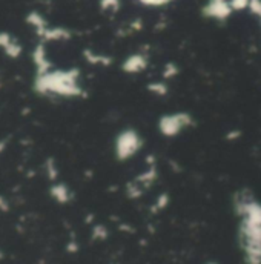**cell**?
Wrapping results in <instances>:
<instances>
[{"instance_id":"7","label":"cell","mask_w":261,"mask_h":264,"mask_svg":"<svg viewBox=\"0 0 261 264\" xmlns=\"http://www.w3.org/2000/svg\"><path fill=\"white\" fill-rule=\"evenodd\" d=\"M31 61H33L36 74H45L52 69V61L48 59L46 52V43L39 41L34 46V49L31 51Z\"/></svg>"},{"instance_id":"4","label":"cell","mask_w":261,"mask_h":264,"mask_svg":"<svg viewBox=\"0 0 261 264\" xmlns=\"http://www.w3.org/2000/svg\"><path fill=\"white\" fill-rule=\"evenodd\" d=\"M201 14L206 19H212L217 22H226L234 14V9L231 0H207V3L201 9Z\"/></svg>"},{"instance_id":"11","label":"cell","mask_w":261,"mask_h":264,"mask_svg":"<svg viewBox=\"0 0 261 264\" xmlns=\"http://www.w3.org/2000/svg\"><path fill=\"white\" fill-rule=\"evenodd\" d=\"M25 22H26L28 26H31V28L34 29V33H36L37 37L49 26V23H48V20L45 19V16L40 14L39 11H29L25 16Z\"/></svg>"},{"instance_id":"14","label":"cell","mask_w":261,"mask_h":264,"mask_svg":"<svg viewBox=\"0 0 261 264\" xmlns=\"http://www.w3.org/2000/svg\"><path fill=\"white\" fill-rule=\"evenodd\" d=\"M143 29V20L141 19H134L131 22L123 26L120 31H119V36L123 37V36H131V34H135V33H140Z\"/></svg>"},{"instance_id":"12","label":"cell","mask_w":261,"mask_h":264,"mask_svg":"<svg viewBox=\"0 0 261 264\" xmlns=\"http://www.w3.org/2000/svg\"><path fill=\"white\" fill-rule=\"evenodd\" d=\"M43 169H45V175L46 178L51 182V183H56L59 182V175H60V171H59V164L56 162L54 157H48L45 163H43Z\"/></svg>"},{"instance_id":"5","label":"cell","mask_w":261,"mask_h":264,"mask_svg":"<svg viewBox=\"0 0 261 264\" xmlns=\"http://www.w3.org/2000/svg\"><path fill=\"white\" fill-rule=\"evenodd\" d=\"M0 51H2L8 59L17 60L23 54V45L20 43L19 39L14 37L11 33L0 31Z\"/></svg>"},{"instance_id":"10","label":"cell","mask_w":261,"mask_h":264,"mask_svg":"<svg viewBox=\"0 0 261 264\" xmlns=\"http://www.w3.org/2000/svg\"><path fill=\"white\" fill-rule=\"evenodd\" d=\"M81 56L85 59L86 63H89L91 66H101V68H108L114 63V59L111 56L101 54V52L92 51V49H83Z\"/></svg>"},{"instance_id":"8","label":"cell","mask_w":261,"mask_h":264,"mask_svg":"<svg viewBox=\"0 0 261 264\" xmlns=\"http://www.w3.org/2000/svg\"><path fill=\"white\" fill-rule=\"evenodd\" d=\"M72 37V33L65 26H48L43 33L39 36V40L43 43H49V41H66Z\"/></svg>"},{"instance_id":"17","label":"cell","mask_w":261,"mask_h":264,"mask_svg":"<svg viewBox=\"0 0 261 264\" xmlns=\"http://www.w3.org/2000/svg\"><path fill=\"white\" fill-rule=\"evenodd\" d=\"M124 191H126V195L129 197V198H140L143 194H144V189L135 182V180H131V182H128L126 183V187H124Z\"/></svg>"},{"instance_id":"9","label":"cell","mask_w":261,"mask_h":264,"mask_svg":"<svg viewBox=\"0 0 261 264\" xmlns=\"http://www.w3.org/2000/svg\"><path fill=\"white\" fill-rule=\"evenodd\" d=\"M49 197L59 204H68L72 200V192L66 183L56 182V183H51L49 186Z\"/></svg>"},{"instance_id":"18","label":"cell","mask_w":261,"mask_h":264,"mask_svg":"<svg viewBox=\"0 0 261 264\" xmlns=\"http://www.w3.org/2000/svg\"><path fill=\"white\" fill-rule=\"evenodd\" d=\"M169 202H171L169 194H168V192H163L161 195L157 197L155 203H154V206H152V210H154V212H159V210H163L166 206L169 204Z\"/></svg>"},{"instance_id":"1","label":"cell","mask_w":261,"mask_h":264,"mask_svg":"<svg viewBox=\"0 0 261 264\" xmlns=\"http://www.w3.org/2000/svg\"><path fill=\"white\" fill-rule=\"evenodd\" d=\"M80 76L81 72L79 68L51 69L45 74H36L33 80V91L41 97H86V91L80 83Z\"/></svg>"},{"instance_id":"28","label":"cell","mask_w":261,"mask_h":264,"mask_svg":"<svg viewBox=\"0 0 261 264\" xmlns=\"http://www.w3.org/2000/svg\"><path fill=\"white\" fill-rule=\"evenodd\" d=\"M209 264H215V263H209Z\"/></svg>"},{"instance_id":"26","label":"cell","mask_w":261,"mask_h":264,"mask_svg":"<svg viewBox=\"0 0 261 264\" xmlns=\"http://www.w3.org/2000/svg\"><path fill=\"white\" fill-rule=\"evenodd\" d=\"M5 258V252L2 250V249H0V261H2Z\"/></svg>"},{"instance_id":"2","label":"cell","mask_w":261,"mask_h":264,"mask_svg":"<svg viewBox=\"0 0 261 264\" xmlns=\"http://www.w3.org/2000/svg\"><path fill=\"white\" fill-rule=\"evenodd\" d=\"M143 147V139L135 129H123L114 142V154L119 162H128L137 155Z\"/></svg>"},{"instance_id":"20","label":"cell","mask_w":261,"mask_h":264,"mask_svg":"<svg viewBox=\"0 0 261 264\" xmlns=\"http://www.w3.org/2000/svg\"><path fill=\"white\" fill-rule=\"evenodd\" d=\"M139 2L144 6H152V8H159V6H164L169 5L174 0H139Z\"/></svg>"},{"instance_id":"24","label":"cell","mask_w":261,"mask_h":264,"mask_svg":"<svg viewBox=\"0 0 261 264\" xmlns=\"http://www.w3.org/2000/svg\"><path fill=\"white\" fill-rule=\"evenodd\" d=\"M8 209H9L8 200H5L3 195H0V210H2V212H5V210H8Z\"/></svg>"},{"instance_id":"6","label":"cell","mask_w":261,"mask_h":264,"mask_svg":"<svg viewBox=\"0 0 261 264\" xmlns=\"http://www.w3.org/2000/svg\"><path fill=\"white\" fill-rule=\"evenodd\" d=\"M149 66V56L144 52H134L121 63V71L124 74H141Z\"/></svg>"},{"instance_id":"21","label":"cell","mask_w":261,"mask_h":264,"mask_svg":"<svg viewBox=\"0 0 261 264\" xmlns=\"http://www.w3.org/2000/svg\"><path fill=\"white\" fill-rule=\"evenodd\" d=\"M92 237L94 238H100V240H104L108 237V230L104 229V226H101V224H97V226H94L92 227Z\"/></svg>"},{"instance_id":"15","label":"cell","mask_w":261,"mask_h":264,"mask_svg":"<svg viewBox=\"0 0 261 264\" xmlns=\"http://www.w3.org/2000/svg\"><path fill=\"white\" fill-rule=\"evenodd\" d=\"M99 8L101 13L116 14L121 8V0H99Z\"/></svg>"},{"instance_id":"3","label":"cell","mask_w":261,"mask_h":264,"mask_svg":"<svg viewBox=\"0 0 261 264\" xmlns=\"http://www.w3.org/2000/svg\"><path fill=\"white\" fill-rule=\"evenodd\" d=\"M194 126V119L189 112H172L161 115L159 119V131L166 139L179 137L183 131H187Z\"/></svg>"},{"instance_id":"25","label":"cell","mask_w":261,"mask_h":264,"mask_svg":"<svg viewBox=\"0 0 261 264\" xmlns=\"http://www.w3.org/2000/svg\"><path fill=\"white\" fill-rule=\"evenodd\" d=\"M6 142H2V143H0V152H3V149H5V147H6V144H5Z\"/></svg>"},{"instance_id":"23","label":"cell","mask_w":261,"mask_h":264,"mask_svg":"<svg viewBox=\"0 0 261 264\" xmlns=\"http://www.w3.org/2000/svg\"><path fill=\"white\" fill-rule=\"evenodd\" d=\"M240 137H241V131H238V129H232V131L226 132L224 139H226L227 142H235V140H238V139H240Z\"/></svg>"},{"instance_id":"19","label":"cell","mask_w":261,"mask_h":264,"mask_svg":"<svg viewBox=\"0 0 261 264\" xmlns=\"http://www.w3.org/2000/svg\"><path fill=\"white\" fill-rule=\"evenodd\" d=\"M249 2H250V0H231L234 13H241V11H244V9H247Z\"/></svg>"},{"instance_id":"22","label":"cell","mask_w":261,"mask_h":264,"mask_svg":"<svg viewBox=\"0 0 261 264\" xmlns=\"http://www.w3.org/2000/svg\"><path fill=\"white\" fill-rule=\"evenodd\" d=\"M249 11L257 17H261V0H250L249 2Z\"/></svg>"},{"instance_id":"13","label":"cell","mask_w":261,"mask_h":264,"mask_svg":"<svg viewBox=\"0 0 261 264\" xmlns=\"http://www.w3.org/2000/svg\"><path fill=\"white\" fill-rule=\"evenodd\" d=\"M146 89H148L155 97H166L169 94V84H168V81H164V80H157V81L148 83Z\"/></svg>"},{"instance_id":"16","label":"cell","mask_w":261,"mask_h":264,"mask_svg":"<svg viewBox=\"0 0 261 264\" xmlns=\"http://www.w3.org/2000/svg\"><path fill=\"white\" fill-rule=\"evenodd\" d=\"M179 74H180L179 65H177V63H174V61H168V63H166V65L163 66V71H161V80L169 81V80L175 79L177 76H179Z\"/></svg>"},{"instance_id":"27","label":"cell","mask_w":261,"mask_h":264,"mask_svg":"<svg viewBox=\"0 0 261 264\" xmlns=\"http://www.w3.org/2000/svg\"><path fill=\"white\" fill-rule=\"evenodd\" d=\"M258 20H260V25H261V17H258Z\"/></svg>"}]
</instances>
